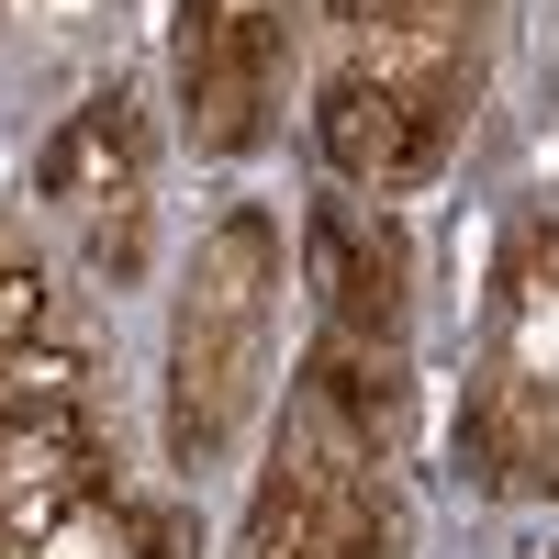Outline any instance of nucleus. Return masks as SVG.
<instances>
[{
  "instance_id": "f257e3e1",
  "label": "nucleus",
  "mask_w": 559,
  "mask_h": 559,
  "mask_svg": "<svg viewBox=\"0 0 559 559\" xmlns=\"http://www.w3.org/2000/svg\"><path fill=\"white\" fill-rule=\"evenodd\" d=\"M414 459V247L381 202L302 213V358L224 559H403Z\"/></svg>"
},
{
  "instance_id": "f03ea898",
  "label": "nucleus",
  "mask_w": 559,
  "mask_h": 559,
  "mask_svg": "<svg viewBox=\"0 0 559 559\" xmlns=\"http://www.w3.org/2000/svg\"><path fill=\"white\" fill-rule=\"evenodd\" d=\"M179 503L134 481L79 269L0 202V559H179Z\"/></svg>"
},
{
  "instance_id": "7ed1b4c3",
  "label": "nucleus",
  "mask_w": 559,
  "mask_h": 559,
  "mask_svg": "<svg viewBox=\"0 0 559 559\" xmlns=\"http://www.w3.org/2000/svg\"><path fill=\"white\" fill-rule=\"evenodd\" d=\"M503 57V0H313V157L358 202H403L459 157Z\"/></svg>"
},
{
  "instance_id": "20e7f679",
  "label": "nucleus",
  "mask_w": 559,
  "mask_h": 559,
  "mask_svg": "<svg viewBox=\"0 0 559 559\" xmlns=\"http://www.w3.org/2000/svg\"><path fill=\"white\" fill-rule=\"evenodd\" d=\"M280 302H292V236L269 202H224L168 302V347H157V448L179 481H213L247 448L258 403H269V358H280Z\"/></svg>"
},
{
  "instance_id": "39448f33",
  "label": "nucleus",
  "mask_w": 559,
  "mask_h": 559,
  "mask_svg": "<svg viewBox=\"0 0 559 559\" xmlns=\"http://www.w3.org/2000/svg\"><path fill=\"white\" fill-rule=\"evenodd\" d=\"M448 471L481 503H559V202L515 213L492 247L471 358H459Z\"/></svg>"
},
{
  "instance_id": "423d86ee",
  "label": "nucleus",
  "mask_w": 559,
  "mask_h": 559,
  "mask_svg": "<svg viewBox=\"0 0 559 559\" xmlns=\"http://www.w3.org/2000/svg\"><path fill=\"white\" fill-rule=\"evenodd\" d=\"M34 213L68 247V269L102 292H134L157 269V123L134 102V79L102 68L57 112V134L34 146Z\"/></svg>"
},
{
  "instance_id": "0eeeda50",
  "label": "nucleus",
  "mask_w": 559,
  "mask_h": 559,
  "mask_svg": "<svg viewBox=\"0 0 559 559\" xmlns=\"http://www.w3.org/2000/svg\"><path fill=\"white\" fill-rule=\"evenodd\" d=\"M313 0H179L168 12V102L191 157H258L280 134V90H292Z\"/></svg>"
},
{
  "instance_id": "6e6552de",
  "label": "nucleus",
  "mask_w": 559,
  "mask_h": 559,
  "mask_svg": "<svg viewBox=\"0 0 559 559\" xmlns=\"http://www.w3.org/2000/svg\"><path fill=\"white\" fill-rule=\"evenodd\" d=\"M123 0H0V68L12 79H57V68H90L112 45Z\"/></svg>"
}]
</instances>
